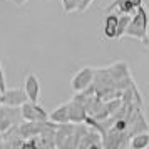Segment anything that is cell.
I'll return each mask as SVG.
<instances>
[{"label": "cell", "instance_id": "cell-1", "mask_svg": "<svg viewBox=\"0 0 149 149\" xmlns=\"http://www.w3.org/2000/svg\"><path fill=\"white\" fill-rule=\"evenodd\" d=\"M148 24H149V12L144 8V5H141L131 15V20H129L127 29L124 32V37L144 40L146 35H148Z\"/></svg>", "mask_w": 149, "mask_h": 149}, {"label": "cell", "instance_id": "cell-2", "mask_svg": "<svg viewBox=\"0 0 149 149\" xmlns=\"http://www.w3.org/2000/svg\"><path fill=\"white\" fill-rule=\"evenodd\" d=\"M111 77L114 79V84H116V89H119V91H124V89L131 87L134 82H132V77L129 74V67L126 62H116L112 64L111 67L107 69Z\"/></svg>", "mask_w": 149, "mask_h": 149}, {"label": "cell", "instance_id": "cell-3", "mask_svg": "<svg viewBox=\"0 0 149 149\" xmlns=\"http://www.w3.org/2000/svg\"><path fill=\"white\" fill-rule=\"evenodd\" d=\"M24 121L20 116V107H12L0 104V132H5L12 126H17Z\"/></svg>", "mask_w": 149, "mask_h": 149}, {"label": "cell", "instance_id": "cell-4", "mask_svg": "<svg viewBox=\"0 0 149 149\" xmlns=\"http://www.w3.org/2000/svg\"><path fill=\"white\" fill-rule=\"evenodd\" d=\"M20 116L24 121H37V122H45L49 121V114L45 109L39 106V102L25 101L20 106Z\"/></svg>", "mask_w": 149, "mask_h": 149}, {"label": "cell", "instance_id": "cell-5", "mask_svg": "<svg viewBox=\"0 0 149 149\" xmlns=\"http://www.w3.org/2000/svg\"><path fill=\"white\" fill-rule=\"evenodd\" d=\"M92 81H94V69L84 67L72 77V89H74L75 92L86 91V89L92 84Z\"/></svg>", "mask_w": 149, "mask_h": 149}, {"label": "cell", "instance_id": "cell-6", "mask_svg": "<svg viewBox=\"0 0 149 149\" xmlns=\"http://www.w3.org/2000/svg\"><path fill=\"white\" fill-rule=\"evenodd\" d=\"M25 101H29V99H27V94H25L24 89H5L2 92L0 104L12 106V107H20Z\"/></svg>", "mask_w": 149, "mask_h": 149}, {"label": "cell", "instance_id": "cell-7", "mask_svg": "<svg viewBox=\"0 0 149 149\" xmlns=\"http://www.w3.org/2000/svg\"><path fill=\"white\" fill-rule=\"evenodd\" d=\"M24 91L27 94V99L32 102H39V95H40V82L39 77L35 74H29L24 81Z\"/></svg>", "mask_w": 149, "mask_h": 149}, {"label": "cell", "instance_id": "cell-8", "mask_svg": "<svg viewBox=\"0 0 149 149\" xmlns=\"http://www.w3.org/2000/svg\"><path fill=\"white\" fill-rule=\"evenodd\" d=\"M67 109H69V122H84L86 117H87V111H86V106L82 102L72 99L70 102H67Z\"/></svg>", "mask_w": 149, "mask_h": 149}, {"label": "cell", "instance_id": "cell-9", "mask_svg": "<svg viewBox=\"0 0 149 149\" xmlns=\"http://www.w3.org/2000/svg\"><path fill=\"white\" fill-rule=\"evenodd\" d=\"M77 148H102V136L99 131H95L94 127L91 129L89 126V131L82 136V139L79 141V146Z\"/></svg>", "mask_w": 149, "mask_h": 149}, {"label": "cell", "instance_id": "cell-10", "mask_svg": "<svg viewBox=\"0 0 149 149\" xmlns=\"http://www.w3.org/2000/svg\"><path fill=\"white\" fill-rule=\"evenodd\" d=\"M106 12H112V14H117V15H122V14H129L132 15L136 12L134 5L131 3V0H112V3L106 8Z\"/></svg>", "mask_w": 149, "mask_h": 149}, {"label": "cell", "instance_id": "cell-11", "mask_svg": "<svg viewBox=\"0 0 149 149\" xmlns=\"http://www.w3.org/2000/svg\"><path fill=\"white\" fill-rule=\"evenodd\" d=\"M49 121L54 124H62V122H69V109L67 102L61 104L59 107H55L50 114H49Z\"/></svg>", "mask_w": 149, "mask_h": 149}, {"label": "cell", "instance_id": "cell-12", "mask_svg": "<svg viewBox=\"0 0 149 149\" xmlns=\"http://www.w3.org/2000/svg\"><path fill=\"white\" fill-rule=\"evenodd\" d=\"M116 29H117V14L109 12L104 19V37L106 39H116Z\"/></svg>", "mask_w": 149, "mask_h": 149}, {"label": "cell", "instance_id": "cell-13", "mask_svg": "<svg viewBox=\"0 0 149 149\" xmlns=\"http://www.w3.org/2000/svg\"><path fill=\"white\" fill-rule=\"evenodd\" d=\"M129 146L132 149H146L149 146V132L148 131H142V132H136L131 136V141Z\"/></svg>", "mask_w": 149, "mask_h": 149}, {"label": "cell", "instance_id": "cell-14", "mask_svg": "<svg viewBox=\"0 0 149 149\" xmlns=\"http://www.w3.org/2000/svg\"><path fill=\"white\" fill-rule=\"evenodd\" d=\"M129 20H131V15H129V14L117 15V29H116V39H122V37H124V32H126V29H127Z\"/></svg>", "mask_w": 149, "mask_h": 149}, {"label": "cell", "instance_id": "cell-15", "mask_svg": "<svg viewBox=\"0 0 149 149\" xmlns=\"http://www.w3.org/2000/svg\"><path fill=\"white\" fill-rule=\"evenodd\" d=\"M74 2H75V12H84L92 5L94 0H74Z\"/></svg>", "mask_w": 149, "mask_h": 149}, {"label": "cell", "instance_id": "cell-16", "mask_svg": "<svg viewBox=\"0 0 149 149\" xmlns=\"http://www.w3.org/2000/svg\"><path fill=\"white\" fill-rule=\"evenodd\" d=\"M61 2H62V7H64V12H65V14L75 12V2L74 0H61Z\"/></svg>", "mask_w": 149, "mask_h": 149}, {"label": "cell", "instance_id": "cell-17", "mask_svg": "<svg viewBox=\"0 0 149 149\" xmlns=\"http://www.w3.org/2000/svg\"><path fill=\"white\" fill-rule=\"evenodd\" d=\"M5 89H7V86H5V75H3V67L0 64V91L3 92Z\"/></svg>", "mask_w": 149, "mask_h": 149}, {"label": "cell", "instance_id": "cell-18", "mask_svg": "<svg viewBox=\"0 0 149 149\" xmlns=\"http://www.w3.org/2000/svg\"><path fill=\"white\" fill-rule=\"evenodd\" d=\"M131 3L134 5V8H137V7H141L142 3H144V0H131Z\"/></svg>", "mask_w": 149, "mask_h": 149}, {"label": "cell", "instance_id": "cell-19", "mask_svg": "<svg viewBox=\"0 0 149 149\" xmlns=\"http://www.w3.org/2000/svg\"><path fill=\"white\" fill-rule=\"evenodd\" d=\"M8 2H12V3H17V5H20V3H24L22 0H8Z\"/></svg>", "mask_w": 149, "mask_h": 149}, {"label": "cell", "instance_id": "cell-20", "mask_svg": "<svg viewBox=\"0 0 149 149\" xmlns=\"http://www.w3.org/2000/svg\"><path fill=\"white\" fill-rule=\"evenodd\" d=\"M148 37H149V27H148V35H146V39H148ZM146 39H144V40H146Z\"/></svg>", "mask_w": 149, "mask_h": 149}, {"label": "cell", "instance_id": "cell-21", "mask_svg": "<svg viewBox=\"0 0 149 149\" xmlns=\"http://www.w3.org/2000/svg\"><path fill=\"white\" fill-rule=\"evenodd\" d=\"M0 101H2V91H0Z\"/></svg>", "mask_w": 149, "mask_h": 149}, {"label": "cell", "instance_id": "cell-22", "mask_svg": "<svg viewBox=\"0 0 149 149\" xmlns=\"http://www.w3.org/2000/svg\"><path fill=\"white\" fill-rule=\"evenodd\" d=\"M22 2H27V0H22Z\"/></svg>", "mask_w": 149, "mask_h": 149}]
</instances>
